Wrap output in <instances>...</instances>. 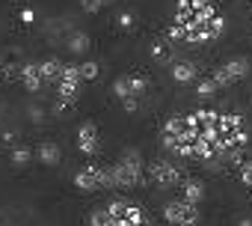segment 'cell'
<instances>
[{
  "label": "cell",
  "mask_w": 252,
  "mask_h": 226,
  "mask_svg": "<svg viewBox=\"0 0 252 226\" xmlns=\"http://www.w3.org/2000/svg\"><path fill=\"white\" fill-rule=\"evenodd\" d=\"M80 89H83L80 66L65 63V66H63V75H60V83L54 86V110H57V113H63V110L74 107V104H77V98H80Z\"/></svg>",
  "instance_id": "cell-3"
},
{
  "label": "cell",
  "mask_w": 252,
  "mask_h": 226,
  "mask_svg": "<svg viewBox=\"0 0 252 226\" xmlns=\"http://www.w3.org/2000/svg\"><path fill=\"white\" fill-rule=\"evenodd\" d=\"M101 3H104V6H110V3H116V0H101Z\"/></svg>",
  "instance_id": "cell-26"
},
{
  "label": "cell",
  "mask_w": 252,
  "mask_h": 226,
  "mask_svg": "<svg viewBox=\"0 0 252 226\" xmlns=\"http://www.w3.org/2000/svg\"><path fill=\"white\" fill-rule=\"evenodd\" d=\"M205 185L199 182V179H184V185H181V199H187V202H193V205H202L205 202Z\"/></svg>",
  "instance_id": "cell-13"
},
{
  "label": "cell",
  "mask_w": 252,
  "mask_h": 226,
  "mask_svg": "<svg viewBox=\"0 0 252 226\" xmlns=\"http://www.w3.org/2000/svg\"><path fill=\"white\" fill-rule=\"evenodd\" d=\"M74 140H77V152H80L83 158H89V161H92V158L98 155V149H101V134H98V125H95V122H80Z\"/></svg>",
  "instance_id": "cell-8"
},
{
  "label": "cell",
  "mask_w": 252,
  "mask_h": 226,
  "mask_svg": "<svg viewBox=\"0 0 252 226\" xmlns=\"http://www.w3.org/2000/svg\"><path fill=\"white\" fill-rule=\"evenodd\" d=\"M80 9H83L86 15H95V12L104 9V3H101V0H80Z\"/></svg>",
  "instance_id": "cell-22"
},
{
  "label": "cell",
  "mask_w": 252,
  "mask_h": 226,
  "mask_svg": "<svg viewBox=\"0 0 252 226\" xmlns=\"http://www.w3.org/2000/svg\"><path fill=\"white\" fill-rule=\"evenodd\" d=\"M110 89H113V98H116L125 110L134 113V110H140V98H143L146 89H149V77L140 75V72H128V75H119Z\"/></svg>",
  "instance_id": "cell-2"
},
{
  "label": "cell",
  "mask_w": 252,
  "mask_h": 226,
  "mask_svg": "<svg viewBox=\"0 0 252 226\" xmlns=\"http://www.w3.org/2000/svg\"><path fill=\"white\" fill-rule=\"evenodd\" d=\"M184 179H187V176L181 173V167H178L175 161H169V158H158V161L149 164V182H152L155 188H160V190L181 188Z\"/></svg>",
  "instance_id": "cell-5"
},
{
  "label": "cell",
  "mask_w": 252,
  "mask_h": 226,
  "mask_svg": "<svg viewBox=\"0 0 252 226\" xmlns=\"http://www.w3.org/2000/svg\"><path fill=\"white\" fill-rule=\"evenodd\" d=\"M33 21H36V9L24 6V9H21V24H33Z\"/></svg>",
  "instance_id": "cell-23"
},
{
  "label": "cell",
  "mask_w": 252,
  "mask_h": 226,
  "mask_svg": "<svg viewBox=\"0 0 252 226\" xmlns=\"http://www.w3.org/2000/svg\"><path fill=\"white\" fill-rule=\"evenodd\" d=\"M63 60L60 57H45L39 60V69H42V77H45V86H57L60 83V75H63Z\"/></svg>",
  "instance_id": "cell-11"
},
{
  "label": "cell",
  "mask_w": 252,
  "mask_h": 226,
  "mask_svg": "<svg viewBox=\"0 0 252 226\" xmlns=\"http://www.w3.org/2000/svg\"><path fill=\"white\" fill-rule=\"evenodd\" d=\"M3 77H6V69H3V66H0V80H3Z\"/></svg>",
  "instance_id": "cell-25"
},
{
  "label": "cell",
  "mask_w": 252,
  "mask_h": 226,
  "mask_svg": "<svg viewBox=\"0 0 252 226\" xmlns=\"http://www.w3.org/2000/svg\"><path fill=\"white\" fill-rule=\"evenodd\" d=\"M240 182H243L246 190L252 193V158H246V161L240 164Z\"/></svg>",
  "instance_id": "cell-21"
},
{
  "label": "cell",
  "mask_w": 252,
  "mask_h": 226,
  "mask_svg": "<svg viewBox=\"0 0 252 226\" xmlns=\"http://www.w3.org/2000/svg\"><path fill=\"white\" fill-rule=\"evenodd\" d=\"M33 158H36V152H33L30 146H24V143H21V146H12V164H15V167H27Z\"/></svg>",
  "instance_id": "cell-16"
},
{
  "label": "cell",
  "mask_w": 252,
  "mask_h": 226,
  "mask_svg": "<svg viewBox=\"0 0 252 226\" xmlns=\"http://www.w3.org/2000/svg\"><path fill=\"white\" fill-rule=\"evenodd\" d=\"M237 226H252V220H249V217H243V220H240Z\"/></svg>",
  "instance_id": "cell-24"
},
{
  "label": "cell",
  "mask_w": 252,
  "mask_h": 226,
  "mask_svg": "<svg viewBox=\"0 0 252 226\" xmlns=\"http://www.w3.org/2000/svg\"><path fill=\"white\" fill-rule=\"evenodd\" d=\"M71 185L80 190V193H95V190H110L113 188V176H110V167L104 164H83L74 176H71Z\"/></svg>",
  "instance_id": "cell-4"
},
{
  "label": "cell",
  "mask_w": 252,
  "mask_h": 226,
  "mask_svg": "<svg viewBox=\"0 0 252 226\" xmlns=\"http://www.w3.org/2000/svg\"><path fill=\"white\" fill-rule=\"evenodd\" d=\"M169 77H172L175 83H196V80H199V66H196V63H187V60L172 63Z\"/></svg>",
  "instance_id": "cell-10"
},
{
  "label": "cell",
  "mask_w": 252,
  "mask_h": 226,
  "mask_svg": "<svg viewBox=\"0 0 252 226\" xmlns=\"http://www.w3.org/2000/svg\"><path fill=\"white\" fill-rule=\"evenodd\" d=\"M116 27L119 30H134L137 27V15L134 12H119L116 15Z\"/></svg>",
  "instance_id": "cell-19"
},
{
  "label": "cell",
  "mask_w": 252,
  "mask_h": 226,
  "mask_svg": "<svg viewBox=\"0 0 252 226\" xmlns=\"http://www.w3.org/2000/svg\"><path fill=\"white\" fill-rule=\"evenodd\" d=\"M18 80H21V86H24L27 92H42V89H45V77H42L39 63H24V66L18 69Z\"/></svg>",
  "instance_id": "cell-9"
},
{
  "label": "cell",
  "mask_w": 252,
  "mask_h": 226,
  "mask_svg": "<svg viewBox=\"0 0 252 226\" xmlns=\"http://www.w3.org/2000/svg\"><path fill=\"white\" fill-rule=\"evenodd\" d=\"M199 217H202V211H199V205H193V202H187V199H169L166 205H163V220L169 223V226H196L199 223Z\"/></svg>",
  "instance_id": "cell-7"
},
{
  "label": "cell",
  "mask_w": 252,
  "mask_h": 226,
  "mask_svg": "<svg viewBox=\"0 0 252 226\" xmlns=\"http://www.w3.org/2000/svg\"><path fill=\"white\" fill-rule=\"evenodd\" d=\"M86 223H89V226H110V211H107V205L92 208L89 217H86Z\"/></svg>",
  "instance_id": "cell-18"
},
{
  "label": "cell",
  "mask_w": 252,
  "mask_h": 226,
  "mask_svg": "<svg viewBox=\"0 0 252 226\" xmlns=\"http://www.w3.org/2000/svg\"><path fill=\"white\" fill-rule=\"evenodd\" d=\"M246 75H249V60L246 57H231V60H225L222 66H217L211 72V77H214V83L220 89H228V86L240 83Z\"/></svg>",
  "instance_id": "cell-6"
},
{
  "label": "cell",
  "mask_w": 252,
  "mask_h": 226,
  "mask_svg": "<svg viewBox=\"0 0 252 226\" xmlns=\"http://www.w3.org/2000/svg\"><path fill=\"white\" fill-rule=\"evenodd\" d=\"M110 176H113V188L119 190H131L137 185H143L149 179V164L143 161L140 149H122V155L110 164Z\"/></svg>",
  "instance_id": "cell-1"
},
{
  "label": "cell",
  "mask_w": 252,
  "mask_h": 226,
  "mask_svg": "<svg viewBox=\"0 0 252 226\" xmlns=\"http://www.w3.org/2000/svg\"><path fill=\"white\" fill-rule=\"evenodd\" d=\"M217 92H220V86L214 83V77H211V75L196 80V98H199V101H214V98H217Z\"/></svg>",
  "instance_id": "cell-14"
},
{
  "label": "cell",
  "mask_w": 252,
  "mask_h": 226,
  "mask_svg": "<svg viewBox=\"0 0 252 226\" xmlns=\"http://www.w3.org/2000/svg\"><path fill=\"white\" fill-rule=\"evenodd\" d=\"M149 54H152V60H166V57H169V45H166L163 39H158V42H152Z\"/></svg>",
  "instance_id": "cell-20"
},
{
  "label": "cell",
  "mask_w": 252,
  "mask_h": 226,
  "mask_svg": "<svg viewBox=\"0 0 252 226\" xmlns=\"http://www.w3.org/2000/svg\"><path fill=\"white\" fill-rule=\"evenodd\" d=\"M98 75H101V66H98L95 60H83V63H80V77H83V83L98 80Z\"/></svg>",
  "instance_id": "cell-17"
},
{
  "label": "cell",
  "mask_w": 252,
  "mask_h": 226,
  "mask_svg": "<svg viewBox=\"0 0 252 226\" xmlns=\"http://www.w3.org/2000/svg\"><path fill=\"white\" fill-rule=\"evenodd\" d=\"M65 45H68V51L71 54H86V48H89V36L83 33V30H71L68 33V39H65Z\"/></svg>",
  "instance_id": "cell-15"
},
{
  "label": "cell",
  "mask_w": 252,
  "mask_h": 226,
  "mask_svg": "<svg viewBox=\"0 0 252 226\" xmlns=\"http://www.w3.org/2000/svg\"><path fill=\"white\" fill-rule=\"evenodd\" d=\"M36 158H39V164H45V167H57V164L63 161V149H60L54 140H42V143L36 146Z\"/></svg>",
  "instance_id": "cell-12"
}]
</instances>
